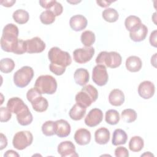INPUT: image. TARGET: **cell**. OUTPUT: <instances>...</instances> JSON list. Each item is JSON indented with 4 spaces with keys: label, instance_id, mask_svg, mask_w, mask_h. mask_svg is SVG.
<instances>
[{
    "label": "cell",
    "instance_id": "cell-8",
    "mask_svg": "<svg viewBox=\"0 0 157 157\" xmlns=\"http://www.w3.org/2000/svg\"><path fill=\"white\" fill-rule=\"evenodd\" d=\"M92 80L97 85L102 86L105 85L109 80L107 69L104 65L97 64L92 71Z\"/></svg>",
    "mask_w": 157,
    "mask_h": 157
},
{
    "label": "cell",
    "instance_id": "cell-15",
    "mask_svg": "<svg viewBox=\"0 0 157 157\" xmlns=\"http://www.w3.org/2000/svg\"><path fill=\"white\" fill-rule=\"evenodd\" d=\"M88 24L87 19L82 15H75L71 17L69 25L71 29L75 31H80L84 29Z\"/></svg>",
    "mask_w": 157,
    "mask_h": 157
},
{
    "label": "cell",
    "instance_id": "cell-25",
    "mask_svg": "<svg viewBox=\"0 0 157 157\" xmlns=\"http://www.w3.org/2000/svg\"><path fill=\"white\" fill-rule=\"evenodd\" d=\"M142 25L141 20L137 16L130 15L126 18L124 21V25L129 33L133 32L137 29Z\"/></svg>",
    "mask_w": 157,
    "mask_h": 157
},
{
    "label": "cell",
    "instance_id": "cell-24",
    "mask_svg": "<svg viewBox=\"0 0 157 157\" xmlns=\"http://www.w3.org/2000/svg\"><path fill=\"white\" fill-rule=\"evenodd\" d=\"M128 139V135L126 132L121 129H116L112 135V144L117 146L119 145L125 144Z\"/></svg>",
    "mask_w": 157,
    "mask_h": 157
},
{
    "label": "cell",
    "instance_id": "cell-41",
    "mask_svg": "<svg viewBox=\"0 0 157 157\" xmlns=\"http://www.w3.org/2000/svg\"><path fill=\"white\" fill-rule=\"evenodd\" d=\"M115 156L116 157H128L129 151L124 147H118L115 150Z\"/></svg>",
    "mask_w": 157,
    "mask_h": 157
},
{
    "label": "cell",
    "instance_id": "cell-34",
    "mask_svg": "<svg viewBox=\"0 0 157 157\" xmlns=\"http://www.w3.org/2000/svg\"><path fill=\"white\" fill-rule=\"evenodd\" d=\"M15 63L11 58H3L0 61V70L3 73L11 72L15 68Z\"/></svg>",
    "mask_w": 157,
    "mask_h": 157
},
{
    "label": "cell",
    "instance_id": "cell-35",
    "mask_svg": "<svg viewBox=\"0 0 157 157\" xmlns=\"http://www.w3.org/2000/svg\"><path fill=\"white\" fill-rule=\"evenodd\" d=\"M121 117L124 122L129 123L134 122L136 120L137 115L136 112L134 109H126L122 111Z\"/></svg>",
    "mask_w": 157,
    "mask_h": 157
},
{
    "label": "cell",
    "instance_id": "cell-28",
    "mask_svg": "<svg viewBox=\"0 0 157 157\" xmlns=\"http://www.w3.org/2000/svg\"><path fill=\"white\" fill-rule=\"evenodd\" d=\"M33 109L37 112H43L47 110L48 107V101L42 96H39L31 102Z\"/></svg>",
    "mask_w": 157,
    "mask_h": 157
},
{
    "label": "cell",
    "instance_id": "cell-39",
    "mask_svg": "<svg viewBox=\"0 0 157 157\" xmlns=\"http://www.w3.org/2000/svg\"><path fill=\"white\" fill-rule=\"evenodd\" d=\"M39 96H42V93L36 87L31 88L26 93V98L28 101L30 102H31L33 100H34Z\"/></svg>",
    "mask_w": 157,
    "mask_h": 157
},
{
    "label": "cell",
    "instance_id": "cell-27",
    "mask_svg": "<svg viewBox=\"0 0 157 157\" xmlns=\"http://www.w3.org/2000/svg\"><path fill=\"white\" fill-rule=\"evenodd\" d=\"M17 119L20 125L27 126L31 123L33 117L29 108L27 107L17 114Z\"/></svg>",
    "mask_w": 157,
    "mask_h": 157
},
{
    "label": "cell",
    "instance_id": "cell-44",
    "mask_svg": "<svg viewBox=\"0 0 157 157\" xmlns=\"http://www.w3.org/2000/svg\"><path fill=\"white\" fill-rule=\"evenodd\" d=\"M113 1H96V3L98 4V6L102 7H107L110 6V4Z\"/></svg>",
    "mask_w": 157,
    "mask_h": 157
},
{
    "label": "cell",
    "instance_id": "cell-33",
    "mask_svg": "<svg viewBox=\"0 0 157 157\" xmlns=\"http://www.w3.org/2000/svg\"><path fill=\"white\" fill-rule=\"evenodd\" d=\"M120 115L118 111L114 109H110L106 111L105 120V121L111 125L117 124L120 121Z\"/></svg>",
    "mask_w": 157,
    "mask_h": 157
},
{
    "label": "cell",
    "instance_id": "cell-29",
    "mask_svg": "<svg viewBox=\"0 0 157 157\" xmlns=\"http://www.w3.org/2000/svg\"><path fill=\"white\" fill-rule=\"evenodd\" d=\"M144 146V142L143 139L140 136L132 137L129 142V148L131 151L133 152H139L143 148Z\"/></svg>",
    "mask_w": 157,
    "mask_h": 157
},
{
    "label": "cell",
    "instance_id": "cell-30",
    "mask_svg": "<svg viewBox=\"0 0 157 157\" xmlns=\"http://www.w3.org/2000/svg\"><path fill=\"white\" fill-rule=\"evenodd\" d=\"M12 17L16 23L22 25L28 22L29 15L28 12L25 10L18 9L13 13Z\"/></svg>",
    "mask_w": 157,
    "mask_h": 157
},
{
    "label": "cell",
    "instance_id": "cell-32",
    "mask_svg": "<svg viewBox=\"0 0 157 157\" xmlns=\"http://www.w3.org/2000/svg\"><path fill=\"white\" fill-rule=\"evenodd\" d=\"M104 20L109 23H113L117 21L119 17L118 12L113 8H107L102 13Z\"/></svg>",
    "mask_w": 157,
    "mask_h": 157
},
{
    "label": "cell",
    "instance_id": "cell-4",
    "mask_svg": "<svg viewBox=\"0 0 157 157\" xmlns=\"http://www.w3.org/2000/svg\"><path fill=\"white\" fill-rule=\"evenodd\" d=\"M34 87L37 88L42 94H53L56 91L57 82L53 76L42 75L36 79Z\"/></svg>",
    "mask_w": 157,
    "mask_h": 157
},
{
    "label": "cell",
    "instance_id": "cell-12",
    "mask_svg": "<svg viewBox=\"0 0 157 157\" xmlns=\"http://www.w3.org/2000/svg\"><path fill=\"white\" fill-rule=\"evenodd\" d=\"M58 153L62 157H72L78 156L75 151L74 144L69 140L61 142L58 146Z\"/></svg>",
    "mask_w": 157,
    "mask_h": 157
},
{
    "label": "cell",
    "instance_id": "cell-40",
    "mask_svg": "<svg viewBox=\"0 0 157 157\" xmlns=\"http://www.w3.org/2000/svg\"><path fill=\"white\" fill-rule=\"evenodd\" d=\"M25 52H26L25 40L19 39L18 45H17V48L13 53L17 54V55H22V54L25 53Z\"/></svg>",
    "mask_w": 157,
    "mask_h": 157
},
{
    "label": "cell",
    "instance_id": "cell-17",
    "mask_svg": "<svg viewBox=\"0 0 157 157\" xmlns=\"http://www.w3.org/2000/svg\"><path fill=\"white\" fill-rule=\"evenodd\" d=\"M39 4L43 8L52 11L55 15L59 16L63 13V7L62 5L55 0L53 1H39Z\"/></svg>",
    "mask_w": 157,
    "mask_h": 157
},
{
    "label": "cell",
    "instance_id": "cell-16",
    "mask_svg": "<svg viewBox=\"0 0 157 157\" xmlns=\"http://www.w3.org/2000/svg\"><path fill=\"white\" fill-rule=\"evenodd\" d=\"M7 107L12 113L17 115L28 107L20 98L18 97H13L8 100Z\"/></svg>",
    "mask_w": 157,
    "mask_h": 157
},
{
    "label": "cell",
    "instance_id": "cell-2",
    "mask_svg": "<svg viewBox=\"0 0 157 157\" xmlns=\"http://www.w3.org/2000/svg\"><path fill=\"white\" fill-rule=\"evenodd\" d=\"M18 33V27L13 23H9L4 27L1 39V47L2 50L14 53L19 41Z\"/></svg>",
    "mask_w": 157,
    "mask_h": 157
},
{
    "label": "cell",
    "instance_id": "cell-19",
    "mask_svg": "<svg viewBox=\"0 0 157 157\" xmlns=\"http://www.w3.org/2000/svg\"><path fill=\"white\" fill-rule=\"evenodd\" d=\"M109 102L113 106H120L124 102L123 92L119 89L112 90L109 95Z\"/></svg>",
    "mask_w": 157,
    "mask_h": 157
},
{
    "label": "cell",
    "instance_id": "cell-46",
    "mask_svg": "<svg viewBox=\"0 0 157 157\" xmlns=\"http://www.w3.org/2000/svg\"><path fill=\"white\" fill-rule=\"evenodd\" d=\"M15 1H1L0 3L1 4L2 6H5V7H11L15 3Z\"/></svg>",
    "mask_w": 157,
    "mask_h": 157
},
{
    "label": "cell",
    "instance_id": "cell-1",
    "mask_svg": "<svg viewBox=\"0 0 157 157\" xmlns=\"http://www.w3.org/2000/svg\"><path fill=\"white\" fill-rule=\"evenodd\" d=\"M48 58L50 61L49 69L56 75H63L66 71V67L72 63L70 54L57 47L50 49L48 53Z\"/></svg>",
    "mask_w": 157,
    "mask_h": 157
},
{
    "label": "cell",
    "instance_id": "cell-6",
    "mask_svg": "<svg viewBox=\"0 0 157 157\" xmlns=\"http://www.w3.org/2000/svg\"><path fill=\"white\" fill-rule=\"evenodd\" d=\"M34 76V71L31 67L25 66L17 71L13 75V82L19 88L26 87Z\"/></svg>",
    "mask_w": 157,
    "mask_h": 157
},
{
    "label": "cell",
    "instance_id": "cell-26",
    "mask_svg": "<svg viewBox=\"0 0 157 157\" xmlns=\"http://www.w3.org/2000/svg\"><path fill=\"white\" fill-rule=\"evenodd\" d=\"M86 108L83 107L77 104H74L69 112L70 118L75 121L80 120L83 118L86 113Z\"/></svg>",
    "mask_w": 157,
    "mask_h": 157
},
{
    "label": "cell",
    "instance_id": "cell-14",
    "mask_svg": "<svg viewBox=\"0 0 157 157\" xmlns=\"http://www.w3.org/2000/svg\"><path fill=\"white\" fill-rule=\"evenodd\" d=\"M55 134L59 137L63 138L68 136L71 133V125L65 120L60 119L54 123Z\"/></svg>",
    "mask_w": 157,
    "mask_h": 157
},
{
    "label": "cell",
    "instance_id": "cell-42",
    "mask_svg": "<svg viewBox=\"0 0 157 157\" xmlns=\"http://www.w3.org/2000/svg\"><path fill=\"white\" fill-rule=\"evenodd\" d=\"M150 44L156 47V30H154L150 36Z\"/></svg>",
    "mask_w": 157,
    "mask_h": 157
},
{
    "label": "cell",
    "instance_id": "cell-47",
    "mask_svg": "<svg viewBox=\"0 0 157 157\" xmlns=\"http://www.w3.org/2000/svg\"><path fill=\"white\" fill-rule=\"evenodd\" d=\"M154 156L153 154H151L150 151H147L146 153H145L144 154H142L141 155V156Z\"/></svg>",
    "mask_w": 157,
    "mask_h": 157
},
{
    "label": "cell",
    "instance_id": "cell-43",
    "mask_svg": "<svg viewBox=\"0 0 157 157\" xmlns=\"http://www.w3.org/2000/svg\"><path fill=\"white\" fill-rule=\"evenodd\" d=\"M7 145V139L2 133H1V143H0V150H2L6 148Z\"/></svg>",
    "mask_w": 157,
    "mask_h": 157
},
{
    "label": "cell",
    "instance_id": "cell-7",
    "mask_svg": "<svg viewBox=\"0 0 157 157\" xmlns=\"http://www.w3.org/2000/svg\"><path fill=\"white\" fill-rule=\"evenodd\" d=\"M33 140V136L29 131H21L17 132L13 136L12 144L15 148L22 150L29 146Z\"/></svg>",
    "mask_w": 157,
    "mask_h": 157
},
{
    "label": "cell",
    "instance_id": "cell-21",
    "mask_svg": "<svg viewBox=\"0 0 157 157\" xmlns=\"http://www.w3.org/2000/svg\"><path fill=\"white\" fill-rule=\"evenodd\" d=\"M75 83L80 86L85 85L90 80V75L87 69L84 68L77 69L74 74Z\"/></svg>",
    "mask_w": 157,
    "mask_h": 157
},
{
    "label": "cell",
    "instance_id": "cell-45",
    "mask_svg": "<svg viewBox=\"0 0 157 157\" xmlns=\"http://www.w3.org/2000/svg\"><path fill=\"white\" fill-rule=\"evenodd\" d=\"M20 155L19 154H18L14 150H7L4 155V156H7V157H9V156H15V157H18Z\"/></svg>",
    "mask_w": 157,
    "mask_h": 157
},
{
    "label": "cell",
    "instance_id": "cell-9",
    "mask_svg": "<svg viewBox=\"0 0 157 157\" xmlns=\"http://www.w3.org/2000/svg\"><path fill=\"white\" fill-rule=\"evenodd\" d=\"M94 54V48L93 47L80 48L73 52L74 61L78 64H84L91 59Z\"/></svg>",
    "mask_w": 157,
    "mask_h": 157
},
{
    "label": "cell",
    "instance_id": "cell-3",
    "mask_svg": "<svg viewBox=\"0 0 157 157\" xmlns=\"http://www.w3.org/2000/svg\"><path fill=\"white\" fill-rule=\"evenodd\" d=\"M98 98L97 89L91 85L83 86L82 90L75 95V102L83 107H88L95 102Z\"/></svg>",
    "mask_w": 157,
    "mask_h": 157
},
{
    "label": "cell",
    "instance_id": "cell-23",
    "mask_svg": "<svg viewBox=\"0 0 157 157\" xmlns=\"http://www.w3.org/2000/svg\"><path fill=\"white\" fill-rule=\"evenodd\" d=\"M148 28L142 23L140 26L133 32L129 33V37L134 42H140L144 40L147 35Z\"/></svg>",
    "mask_w": 157,
    "mask_h": 157
},
{
    "label": "cell",
    "instance_id": "cell-10",
    "mask_svg": "<svg viewBox=\"0 0 157 157\" xmlns=\"http://www.w3.org/2000/svg\"><path fill=\"white\" fill-rule=\"evenodd\" d=\"M26 52L28 53H39L42 52L46 47L45 42L39 37H34L25 40Z\"/></svg>",
    "mask_w": 157,
    "mask_h": 157
},
{
    "label": "cell",
    "instance_id": "cell-36",
    "mask_svg": "<svg viewBox=\"0 0 157 157\" xmlns=\"http://www.w3.org/2000/svg\"><path fill=\"white\" fill-rule=\"evenodd\" d=\"M40 20L44 25H50L55 21V15L52 11L47 10L40 13Z\"/></svg>",
    "mask_w": 157,
    "mask_h": 157
},
{
    "label": "cell",
    "instance_id": "cell-38",
    "mask_svg": "<svg viewBox=\"0 0 157 157\" xmlns=\"http://www.w3.org/2000/svg\"><path fill=\"white\" fill-rule=\"evenodd\" d=\"M12 117V112L7 107H1L0 108V121L1 122L8 121Z\"/></svg>",
    "mask_w": 157,
    "mask_h": 157
},
{
    "label": "cell",
    "instance_id": "cell-22",
    "mask_svg": "<svg viewBox=\"0 0 157 157\" xmlns=\"http://www.w3.org/2000/svg\"><path fill=\"white\" fill-rule=\"evenodd\" d=\"M95 142L100 145L106 144L110 140V132L106 128H100L94 133Z\"/></svg>",
    "mask_w": 157,
    "mask_h": 157
},
{
    "label": "cell",
    "instance_id": "cell-13",
    "mask_svg": "<svg viewBox=\"0 0 157 157\" xmlns=\"http://www.w3.org/2000/svg\"><path fill=\"white\" fill-rule=\"evenodd\" d=\"M155 87L154 84L148 80L141 82L138 86V93L139 96L145 99L152 98L155 94Z\"/></svg>",
    "mask_w": 157,
    "mask_h": 157
},
{
    "label": "cell",
    "instance_id": "cell-11",
    "mask_svg": "<svg viewBox=\"0 0 157 157\" xmlns=\"http://www.w3.org/2000/svg\"><path fill=\"white\" fill-rule=\"evenodd\" d=\"M103 119L102 111L98 108L91 109L85 118V123L89 127H94L98 125Z\"/></svg>",
    "mask_w": 157,
    "mask_h": 157
},
{
    "label": "cell",
    "instance_id": "cell-20",
    "mask_svg": "<svg viewBox=\"0 0 157 157\" xmlns=\"http://www.w3.org/2000/svg\"><path fill=\"white\" fill-rule=\"evenodd\" d=\"M125 65L129 71L136 72L141 69L142 62L139 57L137 56H130L126 59Z\"/></svg>",
    "mask_w": 157,
    "mask_h": 157
},
{
    "label": "cell",
    "instance_id": "cell-37",
    "mask_svg": "<svg viewBox=\"0 0 157 157\" xmlns=\"http://www.w3.org/2000/svg\"><path fill=\"white\" fill-rule=\"evenodd\" d=\"M54 123L55 121L50 120L43 123L42 126V131L45 136H52L55 134Z\"/></svg>",
    "mask_w": 157,
    "mask_h": 157
},
{
    "label": "cell",
    "instance_id": "cell-5",
    "mask_svg": "<svg viewBox=\"0 0 157 157\" xmlns=\"http://www.w3.org/2000/svg\"><path fill=\"white\" fill-rule=\"evenodd\" d=\"M121 61V55L116 52L102 51L98 54L96 58V63L98 64H102L113 69L119 67Z\"/></svg>",
    "mask_w": 157,
    "mask_h": 157
},
{
    "label": "cell",
    "instance_id": "cell-31",
    "mask_svg": "<svg viewBox=\"0 0 157 157\" xmlns=\"http://www.w3.org/2000/svg\"><path fill=\"white\" fill-rule=\"evenodd\" d=\"M96 37L94 33L91 31H83L80 36V40L85 47H91L95 42Z\"/></svg>",
    "mask_w": 157,
    "mask_h": 157
},
{
    "label": "cell",
    "instance_id": "cell-18",
    "mask_svg": "<svg viewBox=\"0 0 157 157\" xmlns=\"http://www.w3.org/2000/svg\"><path fill=\"white\" fill-rule=\"evenodd\" d=\"M74 137L78 145H85L90 142L91 136L90 131L85 128H80L75 131Z\"/></svg>",
    "mask_w": 157,
    "mask_h": 157
}]
</instances>
